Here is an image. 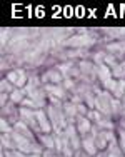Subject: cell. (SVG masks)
Masks as SVG:
<instances>
[{
    "label": "cell",
    "mask_w": 125,
    "mask_h": 157,
    "mask_svg": "<svg viewBox=\"0 0 125 157\" xmlns=\"http://www.w3.org/2000/svg\"><path fill=\"white\" fill-rule=\"evenodd\" d=\"M10 100L12 102H24V90H13L10 94Z\"/></svg>",
    "instance_id": "cell-17"
},
{
    "label": "cell",
    "mask_w": 125,
    "mask_h": 157,
    "mask_svg": "<svg viewBox=\"0 0 125 157\" xmlns=\"http://www.w3.org/2000/svg\"><path fill=\"white\" fill-rule=\"evenodd\" d=\"M35 117H37V122H39L40 130H42L43 134H49L52 127H50V122L47 121V114L40 109V110H35Z\"/></svg>",
    "instance_id": "cell-6"
},
{
    "label": "cell",
    "mask_w": 125,
    "mask_h": 157,
    "mask_svg": "<svg viewBox=\"0 0 125 157\" xmlns=\"http://www.w3.org/2000/svg\"><path fill=\"white\" fill-rule=\"evenodd\" d=\"M15 132L22 134V136L27 137V139H32V132L28 130V127H27L25 122H17V124H15Z\"/></svg>",
    "instance_id": "cell-13"
},
{
    "label": "cell",
    "mask_w": 125,
    "mask_h": 157,
    "mask_svg": "<svg viewBox=\"0 0 125 157\" xmlns=\"http://www.w3.org/2000/svg\"><path fill=\"white\" fill-rule=\"evenodd\" d=\"M12 139L13 142H15V145L20 151H24V152H34V145L30 144V140L27 139V137H24L22 134H18V132H12Z\"/></svg>",
    "instance_id": "cell-2"
},
{
    "label": "cell",
    "mask_w": 125,
    "mask_h": 157,
    "mask_svg": "<svg viewBox=\"0 0 125 157\" xmlns=\"http://www.w3.org/2000/svg\"><path fill=\"white\" fill-rule=\"evenodd\" d=\"M22 157H32V155H22Z\"/></svg>",
    "instance_id": "cell-30"
},
{
    "label": "cell",
    "mask_w": 125,
    "mask_h": 157,
    "mask_svg": "<svg viewBox=\"0 0 125 157\" xmlns=\"http://www.w3.org/2000/svg\"><path fill=\"white\" fill-rule=\"evenodd\" d=\"M108 50L112 52H125V42H117V44H110L108 45Z\"/></svg>",
    "instance_id": "cell-18"
},
{
    "label": "cell",
    "mask_w": 125,
    "mask_h": 157,
    "mask_svg": "<svg viewBox=\"0 0 125 157\" xmlns=\"http://www.w3.org/2000/svg\"><path fill=\"white\" fill-rule=\"evenodd\" d=\"M2 90H3V94H5V92H10V94H12V84H9V80H7V78H3L2 80Z\"/></svg>",
    "instance_id": "cell-22"
},
{
    "label": "cell",
    "mask_w": 125,
    "mask_h": 157,
    "mask_svg": "<svg viewBox=\"0 0 125 157\" xmlns=\"http://www.w3.org/2000/svg\"><path fill=\"white\" fill-rule=\"evenodd\" d=\"M49 115H50V119L53 122V127L57 130L65 127V119H64V114H60V110H57L55 107H49Z\"/></svg>",
    "instance_id": "cell-4"
},
{
    "label": "cell",
    "mask_w": 125,
    "mask_h": 157,
    "mask_svg": "<svg viewBox=\"0 0 125 157\" xmlns=\"http://www.w3.org/2000/svg\"><path fill=\"white\" fill-rule=\"evenodd\" d=\"M75 157H85V155H83L82 152H77V154H75Z\"/></svg>",
    "instance_id": "cell-28"
},
{
    "label": "cell",
    "mask_w": 125,
    "mask_h": 157,
    "mask_svg": "<svg viewBox=\"0 0 125 157\" xmlns=\"http://www.w3.org/2000/svg\"><path fill=\"white\" fill-rule=\"evenodd\" d=\"M94 44V39L90 35H77V37H72L70 40L67 42V45H72V47H87Z\"/></svg>",
    "instance_id": "cell-5"
},
{
    "label": "cell",
    "mask_w": 125,
    "mask_h": 157,
    "mask_svg": "<svg viewBox=\"0 0 125 157\" xmlns=\"http://www.w3.org/2000/svg\"><path fill=\"white\" fill-rule=\"evenodd\" d=\"M119 137H120V149H122V151L125 152V130H120L119 132Z\"/></svg>",
    "instance_id": "cell-24"
},
{
    "label": "cell",
    "mask_w": 125,
    "mask_h": 157,
    "mask_svg": "<svg viewBox=\"0 0 125 157\" xmlns=\"http://www.w3.org/2000/svg\"><path fill=\"white\" fill-rule=\"evenodd\" d=\"M82 145H83V149H85V152L89 155H97V144H95V140L92 139V137H90V139H89V137L83 139Z\"/></svg>",
    "instance_id": "cell-9"
},
{
    "label": "cell",
    "mask_w": 125,
    "mask_h": 157,
    "mask_svg": "<svg viewBox=\"0 0 125 157\" xmlns=\"http://www.w3.org/2000/svg\"><path fill=\"white\" fill-rule=\"evenodd\" d=\"M64 109L67 110L68 115H75V114H77V105H72V104H65Z\"/></svg>",
    "instance_id": "cell-23"
},
{
    "label": "cell",
    "mask_w": 125,
    "mask_h": 157,
    "mask_svg": "<svg viewBox=\"0 0 125 157\" xmlns=\"http://www.w3.org/2000/svg\"><path fill=\"white\" fill-rule=\"evenodd\" d=\"M45 90L49 92L52 97H55V99H62L64 97V89L62 87H58V85H55V84H52V85H45Z\"/></svg>",
    "instance_id": "cell-10"
},
{
    "label": "cell",
    "mask_w": 125,
    "mask_h": 157,
    "mask_svg": "<svg viewBox=\"0 0 125 157\" xmlns=\"http://www.w3.org/2000/svg\"><path fill=\"white\" fill-rule=\"evenodd\" d=\"M65 137L68 139V142L72 144V147H79V137H77V132H75V127L73 125H68L67 130H65Z\"/></svg>",
    "instance_id": "cell-8"
},
{
    "label": "cell",
    "mask_w": 125,
    "mask_h": 157,
    "mask_svg": "<svg viewBox=\"0 0 125 157\" xmlns=\"http://www.w3.org/2000/svg\"><path fill=\"white\" fill-rule=\"evenodd\" d=\"M112 75L113 77H117V78H122L125 77V60L122 62V63H119L117 67H113V70H112Z\"/></svg>",
    "instance_id": "cell-14"
},
{
    "label": "cell",
    "mask_w": 125,
    "mask_h": 157,
    "mask_svg": "<svg viewBox=\"0 0 125 157\" xmlns=\"http://www.w3.org/2000/svg\"><path fill=\"white\" fill-rule=\"evenodd\" d=\"M2 130H3V134H7V132H12V129H10V127H9V124H7V121H5V119H2Z\"/></svg>",
    "instance_id": "cell-25"
},
{
    "label": "cell",
    "mask_w": 125,
    "mask_h": 157,
    "mask_svg": "<svg viewBox=\"0 0 125 157\" xmlns=\"http://www.w3.org/2000/svg\"><path fill=\"white\" fill-rule=\"evenodd\" d=\"M115 95L117 97H123V94H125V80L122 78V80H119L117 82V87H115Z\"/></svg>",
    "instance_id": "cell-15"
},
{
    "label": "cell",
    "mask_w": 125,
    "mask_h": 157,
    "mask_svg": "<svg viewBox=\"0 0 125 157\" xmlns=\"http://www.w3.org/2000/svg\"><path fill=\"white\" fill-rule=\"evenodd\" d=\"M80 70H82L83 74H90L92 70H94V65H92L90 62H85V60H83L82 63H80Z\"/></svg>",
    "instance_id": "cell-20"
},
{
    "label": "cell",
    "mask_w": 125,
    "mask_h": 157,
    "mask_svg": "<svg viewBox=\"0 0 125 157\" xmlns=\"http://www.w3.org/2000/svg\"><path fill=\"white\" fill-rule=\"evenodd\" d=\"M42 142H43V145H45V147L52 149L53 144H55V137L49 136V134H43V136H42Z\"/></svg>",
    "instance_id": "cell-16"
},
{
    "label": "cell",
    "mask_w": 125,
    "mask_h": 157,
    "mask_svg": "<svg viewBox=\"0 0 125 157\" xmlns=\"http://www.w3.org/2000/svg\"><path fill=\"white\" fill-rule=\"evenodd\" d=\"M45 77H49L50 80H52V82H55V84L62 80V75H60V72H57V70H49Z\"/></svg>",
    "instance_id": "cell-19"
},
{
    "label": "cell",
    "mask_w": 125,
    "mask_h": 157,
    "mask_svg": "<svg viewBox=\"0 0 125 157\" xmlns=\"http://www.w3.org/2000/svg\"><path fill=\"white\" fill-rule=\"evenodd\" d=\"M90 129H92V125H90L89 119L79 117V122H77V130H79V132H82V134H87Z\"/></svg>",
    "instance_id": "cell-12"
},
{
    "label": "cell",
    "mask_w": 125,
    "mask_h": 157,
    "mask_svg": "<svg viewBox=\"0 0 125 157\" xmlns=\"http://www.w3.org/2000/svg\"><path fill=\"white\" fill-rule=\"evenodd\" d=\"M20 115H22V119H24L25 124H30V125H32V129H35V130H39V129H40L34 110L27 109V107H22V109H20Z\"/></svg>",
    "instance_id": "cell-3"
},
{
    "label": "cell",
    "mask_w": 125,
    "mask_h": 157,
    "mask_svg": "<svg viewBox=\"0 0 125 157\" xmlns=\"http://www.w3.org/2000/svg\"><path fill=\"white\" fill-rule=\"evenodd\" d=\"M22 104H24V105H27V107H37V104L32 99H24V102H22Z\"/></svg>",
    "instance_id": "cell-26"
},
{
    "label": "cell",
    "mask_w": 125,
    "mask_h": 157,
    "mask_svg": "<svg viewBox=\"0 0 125 157\" xmlns=\"http://www.w3.org/2000/svg\"><path fill=\"white\" fill-rule=\"evenodd\" d=\"M110 97L107 92H102V94H98V97L95 99V105L98 107V110L104 112L105 115H110L112 114V107H110Z\"/></svg>",
    "instance_id": "cell-1"
},
{
    "label": "cell",
    "mask_w": 125,
    "mask_h": 157,
    "mask_svg": "<svg viewBox=\"0 0 125 157\" xmlns=\"http://www.w3.org/2000/svg\"><path fill=\"white\" fill-rule=\"evenodd\" d=\"M9 139H10V136H7V134H3V136H2V145H3V147H13V145H15V142H12Z\"/></svg>",
    "instance_id": "cell-21"
},
{
    "label": "cell",
    "mask_w": 125,
    "mask_h": 157,
    "mask_svg": "<svg viewBox=\"0 0 125 157\" xmlns=\"http://www.w3.org/2000/svg\"><path fill=\"white\" fill-rule=\"evenodd\" d=\"M95 157H108V155H105V154H97Z\"/></svg>",
    "instance_id": "cell-29"
},
{
    "label": "cell",
    "mask_w": 125,
    "mask_h": 157,
    "mask_svg": "<svg viewBox=\"0 0 125 157\" xmlns=\"http://www.w3.org/2000/svg\"><path fill=\"white\" fill-rule=\"evenodd\" d=\"M98 78H100L104 84H107L108 80H112V72L107 65H100L98 67Z\"/></svg>",
    "instance_id": "cell-11"
},
{
    "label": "cell",
    "mask_w": 125,
    "mask_h": 157,
    "mask_svg": "<svg viewBox=\"0 0 125 157\" xmlns=\"http://www.w3.org/2000/svg\"><path fill=\"white\" fill-rule=\"evenodd\" d=\"M7 80L10 84H15V85H24L25 80H27V75H25L24 70H13V72H9Z\"/></svg>",
    "instance_id": "cell-7"
},
{
    "label": "cell",
    "mask_w": 125,
    "mask_h": 157,
    "mask_svg": "<svg viewBox=\"0 0 125 157\" xmlns=\"http://www.w3.org/2000/svg\"><path fill=\"white\" fill-rule=\"evenodd\" d=\"M2 157H22V154H18V152H9V154H3Z\"/></svg>",
    "instance_id": "cell-27"
}]
</instances>
